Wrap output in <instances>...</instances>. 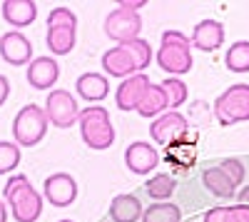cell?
I'll list each match as a JSON object with an SVG mask.
<instances>
[{
	"mask_svg": "<svg viewBox=\"0 0 249 222\" xmlns=\"http://www.w3.org/2000/svg\"><path fill=\"white\" fill-rule=\"evenodd\" d=\"M150 63H152V48L142 37L132 40L127 45H115L102 55V70L110 77H122V80L142 73Z\"/></svg>",
	"mask_w": 249,
	"mask_h": 222,
	"instance_id": "1",
	"label": "cell"
},
{
	"mask_svg": "<svg viewBox=\"0 0 249 222\" xmlns=\"http://www.w3.org/2000/svg\"><path fill=\"white\" fill-rule=\"evenodd\" d=\"M3 195L18 222H35L43 212V197L35 192V187L30 185L25 175H10Z\"/></svg>",
	"mask_w": 249,
	"mask_h": 222,
	"instance_id": "2",
	"label": "cell"
},
{
	"mask_svg": "<svg viewBox=\"0 0 249 222\" xmlns=\"http://www.w3.org/2000/svg\"><path fill=\"white\" fill-rule=\"evenodd\" d=\"M190 37L179 30H164L162 45L157 50V65L170 75H187L192 68V53H190Z\"/></svg>",
	"mask_w": 249,
	"mask_h": 222,
	"instance_id": "3",
	"label": "cell"
},
{
	"mask_svg": "<svg viewBox=\"0 0 249 222\" xmlns=\"http://www.w3.org/2000/svg\"><path fill=\"white\" fill-rule=\"evenodd\" d=\"M80 135L90 150H107L115 143V128L110 123V112L100 105L80 110Z\"/></svg>",
	"mask_w": 249,
	"mask_h": 222,
	"instance_id": "4",
	"label": "cell"
},
{
	"mask_svg": "<svg viewBox=\"0 0 249 222\" xmlns=\"http://www.w3.org/2000/svg\"><path fill=\"white\" fill-rule=\"evenodd\" d=\"M48 132V115H45V108H40L35 103L20 108V112L15 115L13 120V137L18 145L23 148H33L37 145L40 140L45 137Z\"/></svg>",
	"mask_w": 249,
	"mask_h": 222,
	"instance_id": "5",
	"label": "cell"
},
{
	"mask_svg": "<svg viewBox=\"0 0 249 222\" xmlns=\"http://www.w3.org/2000/svg\"><path fill=\"white\" fill-rule=\"evenodd\" d=\"M214 115L222 125H234L249 120V85H230L214 100Z\"/></svg>",
	"mask_w": 249,
	"mask_h": 222,
	"instance_id": "6",
	"label": "cell"
},
{
	"mask_svg": "<svg viewBox=\"0 0 249 222\" xmlns=\"http://www.w3.org/2000/svg\"><path fill=\"white\" fill-rule=\"evenodd\" d=\"M105 35L110 40H115L117 45H127L132 40L140 37L142 30V18L135 10H124V8H115L112 13H107L105 18Z\"/></svg>",
	"mask_w": 249,
	"mask_h": 222,
	"instance_id": "7",
	"label": "cell"
},
{
	"mask_svg": "<svg viewBox=\"0 0 249 222\" xmlns=\"http://www.w3.org/2000/svg\"><path fill=\"white\" fill-rule=\"evenodd\" d=\"M45 115L48 123H53L55 128H72L75 123H80L77 100L68 90H50L45 100Z\"/></svg>",
	"mask_w": 249,
	"mask_h": 222,
	"instance_id": "8",
	"label": "cell"
},
{
	"mask_svg": "<svg viewBox=\"0 0 249 222\" xmlns=\"http://www.w3.org/2000/svg\"><path fill=\"white\" fill-rule=\"evenodd\" d=\"M187 132H190V123H187V117L177 110H170V112L160 115L150 125V137L155 140V143L164 145V148H167L170 143H175V140L187 137Z\"/></svg>",
	"mask_w": 249,
	"mask_h": 222,
	"instance_id": "9",
	"label": "cell"
},
{
	"mask_svg": "<svg viewBox=\"0 0 249 222\" xmlns=\"http://www.w3.org/2000/svg\"><path fill=\"white\" fill-rule=\"evenodd\" d=\"M43 195L50 205L55 207H68L75 203V197H77V183L68 175V172H55L45 180V185H43Z\"/></svg>",
	"mask_w": 249,
	"mask_h": 222,
	"instance_id": "10",
	"label": "cell"
},
{
	"mask_svg": "<svg viewBox=\"0 0 249 222\" xmlns=\"http://www.w3.org/2000/svg\"><path fill=\"white\" fill-rule=\"evenodd\" d=\"M157 163H160V155L150 143L137 140V143H132L124 150V165H127L130 172H135V175H150L157 167Z\"/></svg>",
	"mask_w": 249,
	"mask_h": 222,
	"instance_id": "11",
	"label": "cell"
},
{
	"mask_svg": "<svg viewBox=\"0 0 249 222\" xmlns=\"http://www.w3.org/2000/svg\"><path fill=\"white\" fill-rule=\"evenodd\" d=\"M0 55H3V60L10 65H25V63H30L33 45L23 33L10 30L0 37Z\"/></svg>",
	"mask_w": 249,
	"mask_h": 222,
	"instance_id": "12",
	"label": "cell"
},
{
	"mask_svg": "<svg viewBox=\"0 0 249 222\" xmlns=\"http://www.w3.org/2000/svg\"><path fill=\"white\" fill-rule=\"evenodd\" d=\"M164 160H167L170 167H172L177 175L192 170L195 163H197V145H195V140H190V135H187V137H182V140H175V143H170L167 150H164Z\"/></svg>",
	"mask_w": 249,
	"mask_h": 222,
	"instance_id": "13",
	"label": "cell"
},
{
	"mask_svg": "<svg viewBox=\"0 0 249 222\" xmlns=\"http://www.w3.org/2000/svg\"><path fill=\"white\" fill-rule=\"evenodd\" d=\"M150 88V77L147 75H142V73H137V75H132V77H127V80H122L120 83V88H117V95H115V100H117V108L120 110H137V105H140V100H142V95H144V90Z\"/></svg>",
	"mask_w": 249,
	"mask_h": 222,
	"instance_id": "14",
	"label": "cell"
},
{
	"mask_svg": "<svg viewBox=\"0 0 249 222\" xmlns=\"http://www.w3.org/2000/svg\"><path fill=\"white\" fill-rule=\"evenodd\" d=\"M190 43L197 50H204V53H212V50L222 48V43H224V25L219 23V20H202V23L195 25Z\"/></svg>",
	"mask_w": 249,
	"mask_h": 222,
	"instance_id": "15",
	"label": "cell"
},
{
	"mask_svg": "<svg viewBox=\"0 0 249 222\" xmlns=\"http://www.w3.org/2000/svg\"><path fill=\"white\" fill-rule=\"evenodd\" d=\"M60 77V65L53 57H35L28 68V83L35 90H50Z\"/></svg>",
	"mask_w": 249,
	"mask_h": 222,
	"instance_id": "16",
	"label": "cell"
},
{
	"mask_svg": "<svg viewBox=\"0 0 249 222\" xmlns=\"http://www.w3.org/2000/svg\"><path fill=\"white\" fill-rule=\"evenodd\" d=\"M75 90L82 100H88V103H100L102 97L110 95V80L100 73H85V75L77 77Z\"/></svg>",
	"mask_w": 249,
	"mask_h": 222,
	"instance_id": "17",
	"label": "cell"
},
{
	"mask_svg": "<svg viewBox=\"0 0 249 222\" xmlns=\"http://www.w3.org/2000/svg\"><path fill=\"white\" fill-rule=\"evenodd\" d=\"M0 10H3L5 23H10L13 28H25L35 23L37 18V5L30 3V0H5Z\"/></svg>",
	"mask_w": 249,
	"mask_h": 222,
	"instance_id": "18",
	"label": "cell"
},
{
	"mask_svg": "<svg viewBox=\"0 0 249 222\" xmlns=\"http://www.w3.org/2000/svg\"><path fill=\"white\" fill-rule=\"evenodd\" d=\"M110 217L115 222H137L142 217V205L135 195H115L110 203Z\"/></svg>",
	"mask_w": 249,
	"mask_h": 222,
	"instance_id": "19",
	"label": "cell"
},
{
	"mask_svg": "<svg viewBox=\"0 0 249 222\" xmlns=\"http://www.w3.org/2000/svg\"><path fill=\"white\" fill-rule=\"evenodd\" d=\"M202 183L214 197H237V185L219 167H207L202 172Z\"/></svg>",
	"mask_w": 249,
	"mask_h": 222,
	"instance_id": "20",
	"label": "cell"
},
{
	"mask_svg": "<svg viewBox=\"0 0 249 222\" xmlns=\"http://www.w3.org/2000/svg\"><path fill=\"white\" fill-rule=\"evenodd\" d=\"M162 110H167V97H164V90H162V85L150 83V88L144 90L140 105H137V112H140L142 117H155V115H160Z\"/></svg>",
	"mask_w": 249,
	"mask_h": 222,
	"instance_id": "21",
	"label": "cell"
},
{
	"mask_svg": "<svg viewBox=\"0 0 249 222\" xmlns=\"http://www.w3.org/2000/svg\"><path fill=\"white\" fill-rule=\"evenodd\" d=\"M48 48L53 55H68L72 48H75V30H68V28H55V30H48Z\"/></svg>",
	"mask_w": 249,
	"mask_h": 222,
	"instance_id": "22",
	"label": "cell"
},
{
	"mask_svg": "<svg viewBox=\"0 0 249 222\" xmlns=\"http://www.w3.org/2000/svg\"><path fill=\"white\" fill-rule=\"evenodd\" d=\"M202 222H249V207L234 205V207H212L204 212Z\"/></svg>",
	"mask_w": 249,
	"mask_h": 222,
	"instance_id": "23",
	"label": "cell"
},
{
	"mask_svg": "<svg viewBox=\"0 0 249 222\" xmlns=\"http://www.w3.org/2000/svg\"><path fill=\"white\" fill-rule=\"evenodd\" d=\"M224 65L232 73H249V43L247 40L230 45V50L224 55Z\"/></svg>",
	"mask_w": 249,
	"mask_h": 222,
	"instance_id": "24",
	"label": "cell"
},
{
	"mask_svg": "<svg viewBox=\"0 0 249 222\" xmlns=\"http://www.w3.org/2000/svg\"><path fill=\"white\" fill-rule=\"evenodd\" d=\"M142 222H182V212L170 203H155L142 212Z\"/></svg>",
	"mask_w": 249,
	"mask_h": 222,
	"instance_id": "25",
	"label": "cell"
},
{
	"mask_svg": "<svg viewBox=\"0 0 249 222\" xmlns=\"http://www.w3.org/2000/svg\"><path fill=\"white\" fill-rule=\"evenodd\" d=\"M177 183L172 175H155L147 180V192L152 200H157V203H162V200H170V195L175 192Z\"/></svg>",
	"mask_w": 249,
	"mask_h": 222,
	"instance_id": "26",
	"label": "cell"
},
{
	"mask_svg": "<svg viewBox=\"0 0 249 222\" xmlns=\"http://www.w3.org/2000/svg\"><path fill=\"white\" fill-rule=\"evenodd\" d=\"M160 85L164 90V97H167V108H179L187 100V85L179 77H167V80H162Z\"/></svg>",
	"mask_w": 249,
	"mask_h": 222,
	"instance_id": "27",
	"label": "cell"
},
{
	"mask_svg": "<svg viewBox=\"0 0 249 222\" xmlns=\"http://www.w3.org/2000/svg\"><path fill=\"white\" fill-rule=\"evenodd\" d=\"M20 165V145L0 140V175H8Z\"/></svg>",
	"mask_w": 249,
	"mask_h": 222,
	"instance_id": "28",
	"label": "cell"
},
{
	"mask_svg": "<svg viewBox=\"0 0 249 222\" xmlns=\"http://www.w3.org/2000/svg\"><path fill=\"white\" fill-rule=\"evenodd\" d=\"M55 28H68V30H77V15L70 8H55L48 15V30Z\"/></svg>",
	"mask_w": 249,
	"mask_h": 222,
	"instance_id": "29",
	"label": "cell"
},
{
	"mask_svg": "<svg viewBox=\"0 0 249 222\" xmlns=\"http://www.w3.org/2000/svg\"><path fill=\"white\" fill-rule=\"evenodd\" d=\"M217 167H219V170H222L227 177H230L234 185H239L242 180H244V165L239 163L237 157H224V160H222V163H219Z\"/></svg>",
	"mask_w": 249,
	"mask_h": 222,
	"instance_id": "30",
	"label": "cell"
},
{
	"mask_svg": "<svg viewBox=\"0 0 249 222\" xmlns=\"http://www.w3.org/2000/svg\"><path fill=\"white\" fill-rule=\"evenodd\" d=\"M8 95H10V83H8L5 75H0V105H5Z\"/></svg>",
	"mask_w": 249,
	"mask_h": 222,
	"instance_id": "31",
	"label": "cell"
},
{
	"mask_svg": "<svg viewBox=\"0 0 249 222\" xmlns=\"http://www.w3.org/2000/svg\"><path fill=\"white\" fill-rule=\"evenodd\" d=\"M144 5V0H120V3H117V8H124V10H140Z\"/></svg>",
	"mask_w": 249,
	"mask_h": 222,
	"instance_id": "32",
	"label": "cell"
},
{
	"mask_svg": "<svg viewBox=\"0 0 249 222\" xmlns=\"http://www.w3.org/2000/svg\"><path fill=\"white\" fill-rule=\"evenodd\" d=\"M237 200H239V205L249 207V185H247V187H242V190L237 192Z\"/></svg>",
	"mask_w": 249,
	"mask_h": 222,
	"instance_id": "33",
	"label": "cell"
},
{
	"mask_svg": "<svg viewBox=\"0 0 249 222\" xmlns=\"http://www.w3.org/2000/svg\"><path fill=\"white\" fill-rule=\"evenodd\" d=\"M0 222H8V207L3 200H0Z\"/></svg>",
	"mask_w": 249,
	"mask_h": 222,
	"instance_id": "34",
	"label": "cell"
},
{
	"mask_svg": "<svg viewBox=\"0 0 249 222\" xmlns=\"http://www.w3.org/2000/svg\"><path fill=\"white\" fill-rule=\"evenodd\" d=\"M60 222H72V220H60Z\"/></svg>",
	"mask_w": 249,
	"mask_h": 222,
	"instance_id": "35",
	"label": "cell"
}]
</instances>
